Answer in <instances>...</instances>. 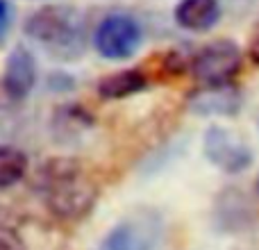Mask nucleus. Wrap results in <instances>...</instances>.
Returning a JSON list of instances; mask_svg holds the SVG:
<instances>
[{
	"label": "nucleus",
	"mask_w": 259,
	"mask_h": 250,
	"mask_svg": "<svg viewBox=\"0 0 259 250\" xmlns=\"http://www.w3.org/2000/svg\"><path fill=\"white\" fill-rule=\"evenodd\" d=\"M23 30L30 39L39 41L44 46H53V48L77 46L82 36L77 14L66 7H59V5H48V7L32 12L25 18Z\"/></svg>",
	"instance_id": "nucleus-3"
},
{
	"label": "nucleus",
	"mask_w": 259,
	"mask_h": 250,
	"mask_svg": "<svg viewBox=\"0 0 259 250\" xmlns=\"http://www.w3.org/2000/svg\"><path fill=\"white\" fill-rule=\"evenodd\" d=\"M239 107V96L230 87H202L191 98V109L198 114H234Z\"/></svg>",
	"instance_id": "nucleus-10"
},
{
	"label": "nucleus",
	"mask_w": 259,
	"mask_h": 250,
	"mask_svg": "<svg viewBox=\"0 0 259 250\" xmlns=\"http://www.w3.org/2000/svg\"><path fill=\"white\" fill-rule=\"evenodd\" d=\"M219 0H180L175 7V23L189 32H207L219 23Z\"/></svg>",
	"instance_id": "nucleus-8"
},
{
	"label": "nucleus",
	"mask_w": 259,
	"mask_h": 250,
	"mask_svg": "<svg viewBox=\"0 0 259 250\" xmlns=\"http://www.w3.org/2000/svg\"><path fill=\"white\" fill-rule=\"evenodd\" d=\"M9 27H12V7L7 0H0V46L7 41Z\"/></svg>",
	"instance_id": "nucleus-13"
},
{
	"label": "nucleus",
	"mask_w": 259,
	"mask_h": 250,
	"mask_svg": "<svg viewBox=\"0 0 259 250\" xmlns=\"http://www.w3.org/2000/svg\"><path fill=\"white\" fill-rule=\"evenodd\" d=\"M148 82H150V77L141 68H123V71L100 77L98 96L105 100H123L143 91L148 87Z\"/></svg>",
	"instance_id": "nucleus-9"
},
{
	"label": "nucleus",
	"mask_w": 259,
	"mask_h": 250,
	"mask_svg": "<svg viewBox=\"0 0 259 250\" xmlns=\"http://www.w3.org/2000/svg\"><path fill=\"white\" fill-rule=\"evenodd\" d=\"M36 85L34 57L25 46H16L7 55L5 71L0 75V107H12L30 96Z\"/></svg>",
	"instance_id": "nucleus-7"
},
{
	"label": "nucleus",
	"mask_w": 259,
	"mask_h": 250,
	"mask_svg": "<svg viewBox=\"0 0 259 250\" xmlns=\"http://www.w3.org/2000/svg\"><path fill=\"white\" fill-rule=\"evenodd\" d=\"M159 239V216L150 210H139L109 230L105 237V250H157Z\"/></svg>",
	"instance_id": "nucleus-4"
},
{
	"label": "nucleus",
	"mask_w": 259,
	"mask_h": 250,
	"mask_svg": "<svg viewBox=\"0 0 259 250\" xmlns=\"http://www.w3.org/2000/svg\"><path fill=\"white\" fill-rule=\"evenodd\" d=\"M241 62L239 46L230 39H219L202 46L189 62V68L200 87H230L241 71Z\"/></svg>",
	"instance_id": "nucleus-2"
},
{
	"label": "nucleus",
	"mask_w": 259,
	"mask_h": 250,
	"mask_svg": "<svg viewBox=\"0 0 259 250\" xmlns=\"http://www.w3.org/2000/svg\"><path fill=\"white\" fill-rule=\"evenodd\" d=\"M27 173V155L16 146H0V189L21 182Z\"/></svg>",
	"instance_id": "nucleus-11"
},
{
	"label": "nucleus",
	"mask_w": 259,
	"mask_h": 250,
	"mask_svg": "<svg viewBox=\"0 0 259 250\" xmlns=\"http://www.w3.org/2000/svg\"><path fill=\"white\" fill-rule=\"evenodd\" d=\"M36 193L59 221H80L94 210L98 200V182L77 159L59 157L36 171Z\"/></svg>",
	"instance_id": "nucleus-1"
},
{
	"label": "nucleus",
	"mask_w": 259,
	"mask_h": 250,
	"mask_svg": "<svg viewBox=\"0 0 259 250\" xmlns=\"http://www.w3.org/2000/svg\"><path fill=\"white\" fill-rule=\"evenodd\" d=\"M248 59H250L255 66H259V21L255 23L250 36H248Z\"/></svg>",
	"instance_id": "nucleus-14"
},
{
	"label": "nucleus",
	"mask_w": 259,
	"mask_h": 250,
	"mask_svg": "<svg viewBox=\"0 0 259 250\" xmlns=\"http://www.w3.org/2000/svg\"><path fill=\"white\" fill-rule=\"evenodd\" d=\"M202 152L214 166L225 173H241L252 164V150L234 132L211 125L202 139Z\"/></svg>",
	"instance_id": "nucleus-6"
},
{
	"label": "nucleus",
	"mask_w": 259,
	"mask_h": 250,
	"mask_svg": "<svg viewBox=\"0 0 259 250\" xmlns=\"http://www.w3.org/2000/svg\"><path fill=\"white\" fill-rule=\"evenodd\" d=\"M0 250H27V246L16 230L0 223Z\"/></svg>",
	"instance_id": "nucleus-12"
},
{
	"label": "nucleus",
	"mask_w": 259,
	"mask_h": 250,
	"mask_svg": "<svg viewBox=\"0 0 259 250\" xmlns=\"http://www.w3.org/2000/svg\"><path fill=\"white\" fill-rule=\"evenodd\" d=\"M141 25L127 14H109L94 34V46L105 59H130L141 46Z\"/></svg>",
	"instance_id": "nucleus-5"
}]
</instances>
